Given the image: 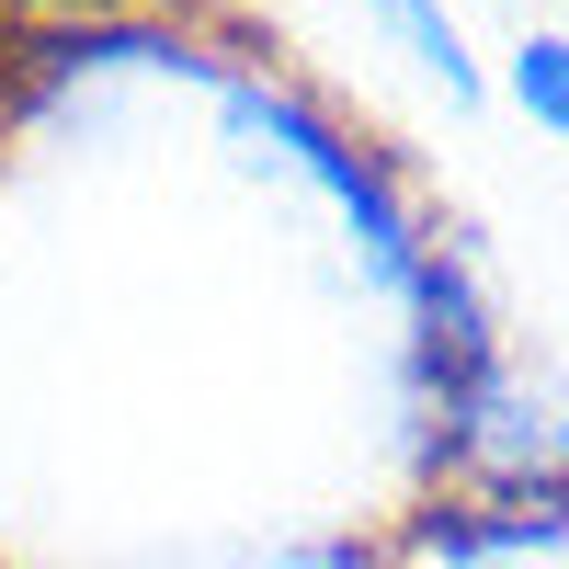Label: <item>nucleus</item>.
Returning a JSON list of instances; mask_svg holds the SVG:
<instances>
[{
  "label": "nucleus",
  "mask_w": 569,
  "mask_h": 569,
  "mask_svg": "<svg viewBox=\"0 0 569 569\" xmlns=\"http://www.w3.org/2000/svg\"><path fill=\"white\" fill-rule=\"evenodd\" d=\"M353 12H365L376 34H399V46H410V69H433V80H445V103H479V91H490V69L467 58V23L445 12V0H353Z\"/></svg>",
  "instance_id": "1"
},
{
  "label": "nucleus",
  "mask_w": 569,
  "mask_h": 569,
  "mask_svg": "<svg viewBox=\"0 0 569 569\" xmlns=\"http://www.w3.org/2000/svg\"><path fill=\"white\" fill-rule=\"evenodd\" d=\"M501 91H512V114H525L536 137L569 149V34H525V46L501 58Z\"/></svg>",
  "instance_id": "2"
}]
</instances>
